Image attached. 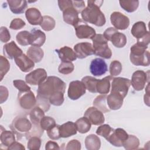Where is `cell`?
Returning a JSON list of instances; mask_svg holds the SVG:
<instances>
[{
    "mask_svg": "<svg viewBox=\"0 0 150 150\" xmlns=\"http://www.w3.org/2000/svg\"><path fill=\"white\" fill-rule=\"evenodd\" d=\"M66 85L60 78L56 76H49L40 84L37 90V103L45 112L50 108L49 98L59 92L64 93Z\"/></svg>",
    "mask_w": 150,
    "mask_h": 150,
    "instance_id": "cell-1",
    "label": "cell"
},
{
    "mask_svg": "<svg viewBox=\"0 0 150 150\" xmlns=\"http://www.w3.org/2000/svg\"><path fill=\"white\" fill-rule=\"evenodd\" d=\"M103 2V1H88L87 6L81 13L82 19L86 22L98 27L104 25L105 18L100 9Z\"/></svg>",
    "mask_w": 150,
    "mask_h": 150,
    "instance_id": "cell-2",
    "label": "cell"
},
{
    "mask_svg": "<svg viewBox=\"0 0 150 150\" xmlns=\"http://www.w3.org/2000/svg\"><path fill=\"white\" fill-rule=\"evenodd\" d=\"M148 46L135 43L130 48L129 59L135 66H148L150 64L149 52Z\"/></svg>",
    "mask_w": 150,
    "mask_h": 150,
    "instance_id": "cell-3",
    "label": "cell"
},
{
    "mask_svg": "<svg viewBox=\"0 0 150 150\" xmlns=\"http://www.w3.org/2000/svg\"><path fill=\"white\" fill-rule=\"evenodd\" d=\"M94 54L104 59H109L111 57L112 52L108 47V41L102 34H96L91 39Z\"/></svg>",
    "mask_w": 150,
    "mask_h": 150,
    "instance_id": "cell-4",
    "label": "cell"
},
{
    "mask_svg": "<svg viewBox=\"0 0 150 150\" xmlns=\"http://www.w3.org/2000/svg\"><path fill=\"white\" fill-rule=\"evenodd\" d=\"M11 128L13 133L20 136H26L32 128V124L25 117H17L11 125Z\"/></svg>",
    "mask_w": 150,
    "mask_h": 150,
    "instance_id": "cell-5",
    "label": "cell"
},
{
    "mask_svg": "<svg viewBox=\"0 0 150 150\" xmlns=\"http://www.w3.org/2000/svg\"><path fill=\"white\" fill-rule=\"evenodd\" d=\"M112 80L111 93L118 94L124 98L127 95L131 86V80L128 79L120 77L113 78Z\"/></svg>",
    "mask_w": 150,
    "mask_h": 150,
    "instance_id": "cell-6",
    "label": "cell"
},
{
    "mask_svg": "<svg viewBox=\"0 0 150 150\" xmlns=\"http://www.w3.org/2000/svg\"><path fill=\"white\" fill-rule=\"evenodd\" d=\"M86 86L82 81H72L69 84L68 97L72 100H76L86 93Z\"/></svg>",
    "mask_w": 150,
    "mask_h": 150,
    "instance_id": "cell-7",
    "label": "cell"
},
{
    "mask_svg": "<svg viewBox=\"0 0 150 150\" xmlns=\"http://www.w3.org/2000/svg\"><path fill=\"white\" fill-rule=\"evenodd\" d=\"M18 101L21 108L26 110L33 108L37 103V100L31 90L19 92Z\"/></svg>",
    "mask_w": 150,
    "mask_h": 150,
    "instance_id": "cell-8",
    "label": "cell"
},
{
    "mask_svg": "<svg viewBox=\"0 0 150 150\" xmlns=\"http://www.w3.org/2000/svg\"><path fill=\"white\" fill-rule=\"evenodd\" d=\"M47 73L44 69L39 68L28 73L25 76V80L29 84L39 86L47 79Z\"/></svg>",
    "mask_w": 150,
    "mask_h": 150,
    "instance_id": "cell-9",
    "label": "cell"
},
{
    "mask_svg": "<svg viewBox=\"0 0 150 150\" xmlns=\"http://www.w3.org/2000/svg\"><path fill=\"white\" fill-rule=\"evenodd\" d=\"M76 36L79 39H92L96 35V30L81 20L74 26Z\"/></svg>",
    "mask_w": 150,
    "mask_h": 150,
    "instance_id": "cell-10",
    "label": "cell"
},
{
    "mask_svg": "<svg viewBox=\"0 0 150 150\" xmlns=\"http://www.w3.org/2000/svg\"><path fill=\"white\" fill-rule=\"evenodd\" d=\"M148 75L142 70H137L132 75L131 85L136 91H141L146 85Z\"/></svg>",
    "mask_w": 150,
    "mask_h": 150,
    "instance_id": "cell-11",
    "label": "cell"
},
{
    "mask_svg": "<svg viewBox=\"0 0 150 150\" xmlns=\"http://www.w3.org/2000/svg\"><path fill=\"white\" fill-rule=\"evenodd\" d=\"M84 117L88 120L91 124L94 125H101L105 121L103 113L95 107L88 108L84 112Z\"/></svg>",
    "mask_w": 150,
    "mask_h": 150,
    "instance_id": "cell-12",
    "label": "cell"
},
{
    "mask_svg": "<svg viewBox=\"0 0 150 150\" xmlns=\"http://www.w3.org/2000/svg\"><path fill=\"white\" fill-rule=\"evenodd\" d=\"M111 24L114 28L119 30H125L129 25V18L120 12H114L110 16Z\"/></svg>",
    "mask_w": 150,
    "mask_h": 150,
    "instance_id": "cell-13",
    "label": "cell"
},
{
    "mask_svg": "<svg viewBox=\"0 0 150 150\" xmlns=\"http://www.w3.org/2000/svg\"><path fill=\"white\" fill-rule=\"evenodd\" d=\"M128 134L122 128H117L114 129L107 139L111 145L114 146L120 147L122 146L123 142L128 138Z\"/></svg>",
    "mask_w": 150,
    "mask_h": 150,
    "instance_id": "cell-14",
    "label": "cell"
},
{
    "mask_svg": "<svg viewBox=\"0 0 150 150\" xmlns=\"http://www.w3.org/2000/svg\"><path fill=\"white\" fill-rule=\"evenodd\" d=\"M74 50L77 58L80 59L94 54L93 45L88 42H81L76 44L74 46Z\"/></svg>",
    "mask_w": 150,
    "mask_h": 150,
    "instance_id": "cell-15",
    "label": "cell"
},
{
    "mask_svg": "<svg viewBox=\"0 0 150 150\" xmlns=\"http://www.w3.org/2000/svg\"><path fill=\"white\" fill-rule=\"evenodd\" d=\"M91 73L94 76H101L104 74L108 70L105 62L100 58L93 59L90 65Z\"/></svg>",
    "mask_w": 150,
    "mask_h": 150,
    "instance_id": "cell-16",
    "label": "cell"
},
{
    "mask_svg": "<svg viewBox=\"0 0 150 150\" xmlns=\"http://www.w3.org/2000/svg\"><path fill=\"white\" fill-rule=\"evenodd\" d=\"M63 18L66 23L73 26H76L81 20L79 17V13L73 7V4L63 11Z\"/></svg>",
    "mask_w": 150,
    "mask_h": 150,
    "instance_id": "cell-17",
    "label": "cell"
},
{
    "mask_svg": "<svg viewBox=\"0 0 150 150\" xmlns=\"http://www.w3.org/2000/svg\"><path fill=\"white\" fill-rule=\"evenodd\" d=\"M14 60L16 65L22 72H28L35 67V62L24 53L16 57Z\"/></svg>",
    "mask_w": 150,
    "mask_h": 150,
    "instance_id": "cell-18",
    "label": "cell"
},
{
    "mask_svg": "<svg viewBox=\"0 0 150 150\" xmlns=\"http://www.w3.org/2000/svg\"><path fill=\"white\" fill-rule=\"evenodd\" d=\"M22 50L16 45L14 41L6 43L3 46V54L5 57L13 59L22 54Z\"/></svg>",
    "mask_w": 150,
    "mask_h": 150,
    "instance_id": "cell-19",
    "label": "cell"
},
{
    "mask_svg": "<svg viewBox=\"0 0 150 150\" xmlns=\"http://www.w3.org/2000/svg\"><path fill=\"white\" fill-rule=\"evenodd\" d=\"M46 35L39 29H33L30 32L29 45L32 46L40 47L45 42Z\"/></svg>",
    "mask_w": 150,
    "mask_h": 150,
    "instance_id": "cell-20",
    "label": "cell"
},
{
    "mask_svg": "<svg viewBox=\"0 0 150 150\" xmlns=\"http://www.w3.org/2000/svg\"><path fill=\"white\" fill-rule=\"evenodd\" d=\"M25 16L28 22L32 25H40L43 21L40 12L36 8H30L26 9Z\"/></svg>",
    "mask_w": 150,
    "mask_h": 150,
    "instance_id": "cell-21",
    "label": "cell"
},
{
    "mask_svg": "<svg viewBox=\"0 0 150 150\" xmlns=\"http://www.w3.org/2000/svg\"><path fill=\"white\" fill-rule=\"evenodd\" d=\"M131 32L132 36L137 38V40L144 38L149 33V32L146 29L145 23L142 21L135 23L131 28Z\"/></svg>",
    "mask_w": 150,
    "mask_h": 150,
    "instance_id": "cell-22",
    "label": "cell"
},
{
    "mask_svg": "<svg viewBox=\"0 0 150 150\" xmlns=\"http://www.w3.org/2000/svg\"><path fill=\"white\" fill-rule=\"evenodd\" d=\"M62 62H73L76 60L77 56L73 49L68 46H63L56 50Z\"/></svg>",
    "mask_w": 150,
    "mask_h": 150,
    "instance_id": "cell-23",
    "label": "cell"
},
{
    "mask_svg": "<svg viewBox=\"0 0 150 150\" xmlns=\"http://www.w3.org/2000/svg\"><path fill=\"white\" fill-rule=\"evenodd\" d=\"M124 98L120 95L110 93L107 97V103L110 110H117L120 109L123 104Z\"/></svg>",
    "mask_w": 150,
    "mask_h": 150,
    "instance_id": "cell-24",
    "label": "cell"
},
{
    "mask_svg": "<svg viewBox=\"0 0 150 150\" xmlns=\"http://www.w3.org/2000/svg\"><path fill=\"white\" fill-rule=\"evenodd\" d=\"M59 129L62 138H68L76 135L77 132L76 124L72 121H67L60 125Z\"/></svg>",
    "mask_w": 150,
    "mask_h": 150,
    "instance_id": "cell-25",
    "label": "cell"
},
{
    "mask_svg": "<svg viewBox=\"0 0 150 150\" xmlns=\"http://www.w3.org/2000/svg\"><path fill=\"white\" fill-rule=\"evenodd\" d=\"M7 2L10 10L15 14L23 13L27 7V1L25 0H8Z\"/></svg>",
    "mask_w": 150,
    "mask_h": 150,
    "instance_id": "cell-26",
    "label": "cell"
},
{
    "mask_svg": "<svg viewBox=\"0 0 150 150\" xmlns=\"http://www.w3.org/2000/svg\"><path fill=\"white\" fill-rule=\"evenodd\" d=\"M113 79L112 76H108L102 79H98L97 86V93L101 94H108L110 89V81Z\"/></svg>",
    "mask_w": 150,
    "mask_h": 150,
    "instance_id": "cell-27",
    "label": "cell"
},
{
    "mask_svg": "<svg viewBox=\"0 0 150 150\" xmlns=\"http://www.w3.org/2000/svg\"><path fill=\"white\" fill-rule=\"evenodd\" d=\"M27 56L35 63L40 62L44 56L43 50L39 47L31 46L26 52Z\"/></svg>",
    "mask_w": 150,
    "mask_h": 150,
    "instance_id": "cell-28",
    "label": "cell"
},
{
    "mask_svg": "<svg viewBox=\"0 0 150 150\" xmlns=\"http://www.w3.org/2000/svg\"><path fill=\"white\" fill-rule=\"evenodd\" d=\"M85 146L88 150H98L101 146L100 139L94 134H90L86 137Z\"/></svg>",
    "mask_w": 150,
    "mask_h": 150,
    "instance_id": "cell-29",
    "label": "cell"
},
{
    "mask_svg": "<svg viewBox=\"0 0 150 150\" xmlns=\"http://www.w3.org/2000/svg\"><path fill=\"white\" fill-rule=\"evenodd\" d=\"M45 111L40 107H35L30 112V119L34 125H40L42 118L45 116Z\"/></svg>",
    "mask_w": 150,
    "mask_h": 150,
    "instance_id": "cell-30",
    "label": "cell"
},
{
    "mask_svg": "<svg viewBox=\"0 0 150 150\" xmlns=\"http://www.w3.org/2000/svg\"><path fill=\"white\" fill-rule=\"evenodd\" d=\"M1 145L8 148L15 141V137L13 131H1L0 136Z\"/></svg>",
    "mask_w": 150,
    "mask_h": 150,
    "instance_id": "cell-31",
    "label": "cell"
},
{
    "mask_svg": "<svg viewBox=\"0 0 150 150\" xmlns=\"http://www.w3.org/2000/svg\"><path fill=\"white\" fill-rule=\"evenodd\" d=\"M110 41L111 42L115 47L121 48L125 46L127 44V38L124 33L117 32L112 35Z\"/></svg>",
    "mask_w": 150,
    "mask_h": 150,
    "instance_id": "cell-32",
    "label": "cell"
},
{
    "mask_svg": "<svg viewBox=\"0 0 150 150\" xmlns=\"http://www.w3.org/2000/svg\"><path fill=\"white\" fill-rule=\"evenodd\" d=\"M107 97V96L105 94L100 95L98 96L93 101V105L104 113L110 111V109L107 107L105 103Z\"/></svg>",
    "mask_w": 150,
    "mask_h": 150,
    "instance_id": "cell-33",
    "label": "cell"
},
{
    "mask_svg": "<svg viewBox=\"0 0 150 150\" xmlns=\"http://www.w3.org/2000/svg\"><path fill=\"white\" fill-rule=\"evenodd\" d=\"M75 124L77 131L81 134L87 133L91 128V123L85 117L78 119Z\"/></svg>",
    "mask_w": 150,
    "mask_h": 150,
    "instance_id": "cell-34",
    "label": "cell"
},
{
    "mask_svg": "<svg viewBox=\"0 0 150 150\" xmlns=\"http://www.w3.org/2000/svg\"><path fill=\"white\" fill-rule=\"evenodd\" d=\"M139 145L138 138L132 135H128V138L123 142L122 146L127 150L136 149Z\"/></svg>",
    "mask_w": 150,
    "mask_h": 150,
    "instance_id": "cell-35",
    "label": "cell"
},
{
    "mask_svg": "<svg viewBox=\"0 0 150 150\" xmlns=\"http://www.w3.org/2000/svg\"><path fill=\"white\" fill-rule=\"evenodd\" d=\"M98 79H97L91 76H85L84 77L81 81L84 84L86 89L88 90L90 93H97L96 86Z\"/></svg>",
    "mask_w": 150,
    "mask_h": 150,
    "instance_id": "cell-36",
    "label": "cell"
},
{
    "mask_svg": "<svg viewBox=\"0 0 150 150\" xmlns=\"http://www.w3.org/2000/svg\"><path fill=\"white\" fill-rule=\"evenodd\" d=\"M119 3L124 11L129 13L135 11L139 6L138 1H120Z\"/></svg>",
    "mask_w": 150,
    "mask_h": 150,
    "instance_id": "cell-37",
    "label": "cell"
},
{
    "mask_svg": "<svg viewBox=\"0 0 150 150\" xmlns=\"http://www.w3.org/2000/svg\"><path fill=\"white\" fill-rule=\"evenodd\" d=\"M56 25L54 19L50 16L45 15L43 16V21L40 24V26L45 31H50L53 30Z\"/></svg>",
    "mask_w": 150,
    "mask_h": 150,
    "instance_id": "cell-38",
    "label": "cell"
},
{
    "mask_svg": "<svg viewBox=\"0 0 150 150\" xmlns=\"http://www.w3.org/2000/svg\"><path fill=\"white\" fill-rule=\"evenodd\" d=\"M30 32L26 30L19 32L16 36V39L18 43L21 46H28L29 45Z\"/></svg>",
    "mask_w": 150,
    "mask_h": 150,
    "instance_id": "cell-39",
    "label": "cell"
},
{
    "mask_svg": "<svg viewBox=\"0 0 150 150\" xmlns=\"http://www.w3.org/2000/svg\"><path fill=\"white\" fill-rule=\"evenodd\" d=\"M74 69V66L70 62H62L58 67L59 72L63 74H70L73 71Z\"/></svg>",
    "mask_w": 150,
    "mask_h": 150,
    "instance_id": "cell-40",
    "label": "cell"
},
{
    "mask_svg": "<svg viewBox=\"0 0 150 150\" xmlns=\"http://www.w3.org/2000/svg\"><path fill=\"white\" fill-rule=\"evenodd\" d=\"M113 131L114 129L109 125L103 124L97 128L96 134L98 135L104 137L107 140Z\"/></svg>",
    "mask_w": 150,
    "mask_h": 150,
    "instance_id": "cell-41",
    "label": "cell"
},
{
    "mask_svg": "<svg viewBox=\"0 0 150 150\" xmlns=\"http://www.w3.org/2000/svg\"><path fill=\"white\" fill-rule=\"evenodd\" d=\"M56 124V121L54 118L49 116H44L40 122V127L43 130L47 131L53 127H54Z\"/></svg>",
    "mask_w": 150,
    "mask_h": 150,
    "instance_id": "cell-42",
    "label": "cell"
},
{
    "mask_svg": "<svg viewBox=\"0 0 150 150\" xmlns=\"http://www.w3.org/2000/svg\"><path fill=\"white\" fill-rule=\"evenodd\" d=\"M10 69V63L8 59L3 56H0V76L1 81L2 80L5 75L8 72Z\"/></svg>",
    "mask_w": 150,
    "mask_h": 150,
    "instance_id": "cell-43",
    "label": "cell"
},
{
    "mask_svg": "<svg viewBox=\"0 0 150 150\" xmlns=\"http://www.w3.org/2000/svg\"><path fill=\"white\" fill-rule=\"evenodd\" d=\"M49 101L50 104L55 105V106H60L64 102V93L59 92L52 96H51L49 98Z\"/></svg>",
    "mask_w": 150,
    "mask_h": 150,
    "instance_id": "cell-44",
    "label": "cell"
},
{
    "mask_svg": "<svg viewBox=\"0 0 150 150\" xmlns=\"http://www.w3.org/2000/svg\"><path fill=\"white\" fill-rule=\"evenodd\" d=\"M122 69L121 63L118 60L112 61L110 65V73L111 76H116L119 75Z\"/></svg>",
    "mask_w": 150,
    "mask_h": 150,
    "instance_id": "cell-45",
    "label": "cell"
},
{
    "mask_svg": "<svg viewBox=\"0 0 150 150\" xmlns=\"http://www.w3.org/2000/svg\"><path fill=\"white\" fill-rule=\"evenodd\" d=\"M41 145V139L39 137L33 136L29 138L27 147L30 150H39Z\"/></svg>",
    "mask_w": 150,
    "mask_h": 150,
    "instance_id": "cell-46",
    "label": "cell"
},
{
    "mask_svg": "<svg viewBox=\"0 0 150 150\" xmlns=\"http://www.w3.org/2000/svg\"><path fill=\"white\" fill-rule=\"evenodd\" d=\"M60 125H55L54 127L46 131L48 137L53 140H57L61 138L60 135Z\"/></svg>",
    "mask_w": 150,
    "mask_h": 150,
    "instance_id": "cell-47",
    "label": "cell"
},
{
    "mask_svg": "<svg viewBox=\"0 0 150 150\" xmlns=\"http://www.w3.org/2000/svg\"><path fill=\"white\" fill-rule=\"evenodd\" d=\"M13 84L19 90V92H25L30 90V87L22 80H13Z\"/></svg>",
    "mask_w": 150,
    "mask_h": 150,
    "instance_id": "cell-48",
    "label": "cell"
},
{
    "mask_svg": "<svg viewBox=\"0 0 150 150\" xmlns=\"http://www.w3.org/2000/svg\"><path fill=\"white\" fill-rule=\"evenodd\" d=\"M25 22L20 18L13 19L9 25V28L12 30H19L25 26Z\"/></svg>",
    "mask_w": 150,
    "mask_h": 150,
    "instance_id": "cell-49",
    "label": "cell"
},
{
    "mask_svg": "<svg viewBox=\"0 0 150 150\" xmlns=\"http://www.w3.org/2000/svg\"><path fill=\"white\" fill-rule=\"evenodd\" d=\"M11 39V35L8 29L4 26H2L0 29V39L2 42H8Z\"/></svg>",
    "mask_w": 150,
    "mask_h": 150,
    "instance_id": "cell-50",
    "label": "cell"
},
{
    "mask_svg": "<svg viewBox=\"0 0 150 150\" xmlns=\"http://www.w3.org/2000/svg\"><path fill=\"white\" fill-rule=\"evenodd\" d=\"M81 149V143L77 139L70 141L66 145V149L67 150H80Z\"/></svg>",
    "mask_w": 150,
    "mask_h": 150,
    "instance_id": "cell-51",
    "label": "cell"
},
{
    "mask_svg": "<svg viewBox=\"0 0 150 150\" xmlns=\"http://www.w3.org/2000/svg\"><path fill=\"white\" fill-rule=\"evenodd\" d=\"M9 93L6 87L1 86H0V103L2 104L6 101L8 98Z\"/></svg>",
    "mask_w": 150,
    "mask_h": 150,
    "instance_id": "cell-52",
    "label": "cell"
},
{
    "mask_svg": "<svg viewBox=\"0 0 150 150\" xmlns=\"http://www.w3.org/2000/svg\"><path fill=\"white\" fill-rule=\"evenodd\" d=\"M73 6L77 12L81 13L85 8V3L83 1H72Z\"/></svg>",
    "mask_w": 150,
    "mask_h": 150,
    "instance_id": "cell-53",
    "label": "cell"
},
{
    "mask_svg": "<svg viewBox=\"0 0 150 150\" xmlns=\"http://www.w3.org/2000/svg\"><path fill=\"white\" fill-rule=\"evenodd\" d=\"M118 32V30L112 27H110L108 28H107L104 32L103 33V36L105 38V39L107 40V41H110V38H111L112 35L115 33Z\"/></svg>",
    "mask_w": 150,
    "mask_h": 150,
    "instance_id": "cell-54",
    "label": "cell"
},
{
    "mask_svg": "<svg viewBox=\"0 0 150 150\" xmlns=\"http://www.w3.org/2000/svg\"><path fill=\"white\" fill-rule=\"evenodd\" d=\"M72 5V1L71 0H59L58 1V5L60 9L63 11L66 8Z\"/></svg>",
    "mask_w": 150,
    "mask_h": 150,
    "instance_id": "cell-55",
    "label": "cell"
},
{
    "mask_svg": "<svg viewBox=\"0 0 150 150\" xmlns=\"http://www.w3.org/2000/svg\"><path fill=\"white\" fill-rule=\"evenodd\" d=\"M45 149L46 150H50V149H60V147L57 143L56 142L49 141H48L45 145Z\"/></svg>",
    "mask_w": 150,
    "mask_h": 150,
    "instance_id": "cell-56",
    "label": "cell"
},
{
    "mask_svg": "<svg viewBox=\"0 0 150 150\" xmlns=\"http://www.w3.org/2000/svg\"><path fill=\"white\" fill-rule=\"evenodd\" d=\"M8 149H20V150H25V146L18 142L15 141L13 144H12L8 148Z\"/></svg>",
    "mask_w": 150,
    "mask_h": 150,
    "instance_id": "cell-57",
    "label": "cell"
},
{
    "mask_svg": "<svg viewBox=\"0 0 150 150\" xmlns=\"http://www.w3.org/2000/svg\"><path fill=\"white\" fill-rule=\"evenodd\" d=\"M149 83L147 85V87H146V93L144 95V102L145 104H146L148 106H149Z\"/></svg>",
    "mask_w": 150,
    "mask_h": 150,
    "instance_id": "cell-58",
    "label": "cell"
}]
</instances>
